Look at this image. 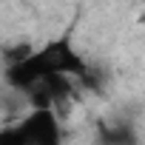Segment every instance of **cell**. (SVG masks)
I'll list each match as a JSON object with an SVG mask.
<instances>
[{
	"instance_id": "obj_1",
	"label": "cell",
	"mask_w": 145,
	"mask_h": 145,
	"mask_svg": "<svg viewBox=\"0 0 145 145\" xmlns=\"http://www.w3.org/2000/svg\"><path fill=\"white\" fill-rule=\"evenodd\" d=\"M23 145H60V122L51 108H34L17 125Z\"/></svg>"
}]
</instances>
